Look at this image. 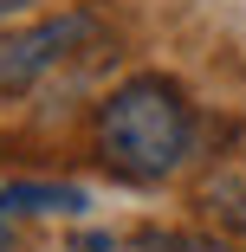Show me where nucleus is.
<instances>
[{"label": "nucleus", "instance_id": "obj_6", "mask_svg": "<svg viewBox=\"0 0 246 252\" xmlns=\"http://www.w3.org/2000/svg\"><path fill=\"white\" fill-rule=\"evenodd\" d=\"M181 252H233V246H220V239H188Z\"/></svg>", "mask_w": 246, "mask_h": 252}, {"label": "nucleus", "instance_id": "obj_2", "mask_svg": "<svg viewBox=\"0 0 246 252\" xmlns=\"http://www.w3.org/2000/svg\"><path fill=\"white\" fill-rule=\"evenodd\" d=\"M97 39V20L91 13H52V20H39L26 32H7L0 39V97H20L33 91L45 71H59L78 45Z\"/></svg>", "mask_w": 246, "mask_h": 252}, {"label": "nucleus", "instance_id": "obj_1", "mask_svg": "<svg viewBox=\"0 0 246 252\" xmlns=\"http://www.w3.org/2000/svg\"><path fill=\"white\" fill-rule=\"evenodd\" d=\"M194 149V104L169 78H130L97 104V156L123 181H169Z\"/></svg>", "mask_w": 246, "mask_h": 252}, {"label": "nucleus", "instance_id": "obj_7", "mask_svg": "<svg viewBox=\"0 0 246 252\" xmlns=\"http://www.w3.org/2000/svg\"><path fill=\"white\" fill-rule=\"evenodd\" d=\"M13 7H26V0H0V13H13Z\"/></svg>", "mask_w": 246, "mask_h": 252}, {"label": "nucleus", "instance_id": "obj_4", "mask_svg": "<svg viewBox=\"0 0 246 252\" xmlns=\"http://www.w3.org/2000/svg\"><path fill=\"white\" fill-rule=\"evenodd\" d=\"M65 252H169L162 233H110V226H97V233H71Z\"/></svg>", "mask_w": 246, "mask_h": 252}, {"label": "nucleus", "instance_id": "obj_3", "mask_svg": "<svg viewBox=\"0 0 246 252\" xmlns=\"http://www.w3.org/2000/svg\"><path fill=\"white\" fill-rule=\"evenodd\" d=\"M84 194L65 181H7L0 188V214H78Z\"/></svg>", "mask_w": 246, "mask_h": 252}, {"label": "nucleus", "instance_id": "obj_5", "mask_svg": "<svg viewBox=\"0 0 246 252\" xmlns=\"http://www.w3.org/2000/svg\"><path fill=\"white\" fill-rule=\"evenodd\" d=\"M220 214H227V226L246 239V181H240V188H227V207H220Z\"/></svg>", "mask_w": 246, "mask_h": 252}]
</instances>
